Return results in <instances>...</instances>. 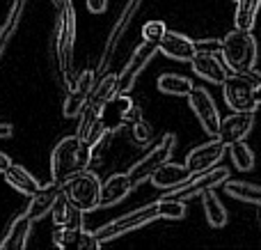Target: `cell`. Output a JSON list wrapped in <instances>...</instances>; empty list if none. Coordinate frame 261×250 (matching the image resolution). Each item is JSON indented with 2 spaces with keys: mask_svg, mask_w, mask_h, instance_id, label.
<instances>
[{
  "mask_svg": "<svg viewBox=\"0 0 261 250\" xmlns=\"http://www.w3.org/2000/svg\"><path fill=\"white\" fill-rule=\"evenodd\" d=\"M94 83H96L94 69H85V71L78 76V81L69 87L67 99H64V108H62L64 117H78V113H81V108L85 106V101H87V96H90Z\"/></svg>",
  "mask_w": 261,
  "mask_h": 250,
  "instance_id": "12",
  "label": "cell"
},
{
  "mask_svg": "<svg viewBox=\"0 0 261 250\" xmlns=\"http://www.w3.org/2000/svg\"><path fill=\"white\" fill-rule=\"evenodd\" d=\"M83 220H85V211H81L78 207H73L71 202H69L67 218H64V225H62V228H69V230H73V232H78L81 228H85V225H83Z\"/></svg>",
  "mask_w": 261,
  "mask_h": 250,
  "instance_id": "33",
  "label": "cell"
},
{
  "mask_svg": "<svg viewBox=\"0 0 261 250\" xmlns=\"http://www.w3.org/2000/svg\"><path fill=\"white\" fill-rule=\"evenodd\" d=\"M76 243L81 250H99L101 248V241L96 239V234L94 232H90L87 228H81L78 230V234H76Z\"/></svg>",
  "mask_w": 261,
  "mask_h": 250,
  "instance_id": "32",
  "label": "cell"
},
{
  "mask_svg": "<svg viewBox=\"0 0 261 250\" xmlns=\"http://www.w3.org/2000/svg\"><path fill=\"white\" fill-rule=\"evenodd\" d=\"M225 147H227L225 142L213 136L208 142L197 145L195 149L188 152V156H186V168H188L190 172H204V170L213 168V165L225 156Z\"/></svg>",
  "mask_w": 261,
  "mask_h": 250,
  "instance_id": "11",
  "label": "cell"
},
{
  "mask_svg": "<svg viewBox=\"0 0 261 250\" xmlns=\"http://www.w3.org/2000/svg\"><path fill=\"white\" fill-rule=\"evenodd\" d=\"M12 163V161H9V156L7 154H3V152H0V172H5V170H7V165Z\"/></svg>",
  "mask_w": 261,
  "mask_h": 250,
  "instance_id": "40",
  "label": "cell"
},
{
  "mask_svg": "<svg viewBox=\"0 0 261 250\" xmlns=\"http://www.w3.org/2000/svg\"><path fill=\"white\" fill-rule=\"evenodd\" d=\"M165 23L163 21H147L142 26V37H144V41H151V44H158V39H161L163 35H165Z\"/></svg>",
  "mask_w": 261,
  "mask_h": 250,
  "instance_id": "31",
  "label": "cell"
},
{
  "mask_svg": "<svg viewBox=\"0 0 261 250\" xmlns=\"http://www.w3.org/2000/svg\"><path fill=\"white\" fill-rule=\"evenodd\" d=\"M138 7H140V0H128V5H126V7H124V12L119 14V21L115 23L113 32H110V39H108V44H106L103 58H101V64H99V71H103V69H108L110 60H113V51H115V46H117V41L122 39L124 30H126V28H128L130 18H133V14L138 12Z\"/></svg>",
  "mask_w": 261,
  "mask_h": 250,
  "instance_id": "19",
  "label": "cell"
},
{
  "mask_svg": "<svg viewBox=\"0 0 261 250\" xmlns=\"http://www.w3.org/2000/svg\"><path fill=\"white\" fill-rule=\"evenodd\" d=\"M23 3L25 0H14L12 7H9V14H7V21L3 23V28H0V51L5 48V44H7L9 35L14 32V28H16L18 23V16H21V9H23Z\"/></svg>",
  "mask_w": 261,
  "mask_h": 250,
  "instance_id": "29",
  "label": "cell"
},
{
  "mask_svg": "<svg viewBox=\"0 0 261 250\" xmlns=\"http://www.w3.org/2000/svg\"><path fill=\"white\" fill-rule=\"evenodd\" d=\"M261 7V0H236V30H252L257 14Z\"/></svg>",
  "mask_w": 261,
  "mask_h": 250,
  "instance_id": "25",
  "label": "cell"
},
{
  "mask_svg": "<svg viewBox=\"0 0 261 250\" xmlns=\"http://www.w3.org/2000/svg\"><path fill=\"white\" fill-rule=\"evenodd\" d=\"M222 64L229 71L241 73L245 69H252L257 62V39L248 30H231L220 39Z\"/></svg>",
  "mask_w": 261,
  "mask_h": 250,
  "instance_id": "2",
  "label": "cell"
},
{
  "mask_svg": "<svg viewBox=\"0 0 261 250\" xmlns=\"http://www.w3.org/2000/svg\"><path fill=\"white\" fill-rule=\"evenodd\" d=\"M199 51H220V41H208V39H202V41H195Z\"/></svg>",
  "mask_w": 261,
  "mask_h": 250,
  "instance_id": "39",
  "label": "cell"
},
{
  "mask_svg": "<svg viewBox=\"0 0 261 250\" xmlns=\"http://www.w3.org/2000/svg\"><path fill=\"white\" fill-rule=\"evenodd\" d=\"M225 179H229V170L227 168H216V165H213V168L204 170V172H193L184 184H181V186L172 188L165 197H170V200H186V197L197 195V193L206 191V188L220 186Z\"/></svg>",
  "mask_w": 261,
  "mask_h": 250,
  "instance_id": "8",
  "label": "cell"
},
{
  "mask_svg": "<svg viewBox=\"0 0 261 250\" xmlns=\"http://www.w3.org/2000/svg\"><path fill=\"white\" fill-rule=\"evenodd\" d=\"M241 76L245 78V81L250 83V85H254V87H261V73L254 71V67L252 69H245V71H241Z\"/></svg>",
  "mask_w": 261,
  "mask_h": 250,
  "instance_id": "37",
  "label": "cell"
},
{
  "mask_svg": "<svg viewBox=\"0 0 261 250\" xmlns=\"http://www.w3.org/2000/svg\"><path fill=\"white\" fill-rule=\"evenodd\" d=\"M188 106L193 108L195 117L199 119L202 129L208 133V136H218V127H220V113L216 108V101H213L211 92L206 87H197L193 85V90L188 92Z\"/></svg>",
  "mask_w": 261,
  "mask_h": 250,
  "instance_id": "9",
  "label": "cell"
},
{
  "mask_svg": "<svg viewBox=\"0 0 261 250\" xmlns=\"http://www.w3.org/2000/svg\"><path fill=\"white\" fill-rule=\"evenodd\" d=\"M158 90L163 94H174V96H186L193 90V81L186 76H176V73H163L158 78Z\"/></svg>",
  "mask_w": 261,
  "mask_h": 250,
  "instance_id": "26",
  "label": "cell"
},
{
  "mask_svg": "<svg viewBox=\"0 0 261 250\" xmlns=\"http://www.w3.org/2000/svg\"><path fill=\"white\" fill-rule=\"evenodd\" d=\"M60 191H62V186H60V184H55V182H50L48 186H39L30 195L28 209L23 211V214H25L32 223H35V220H41L50 211V207H53V202H55V197H58Z\"/></svg>",
  "mask_w": 261,
  "mask_h": 250,
  "instance_id": "16",
  "label": "cell"
},
{
  "mask_svg": "<svg viewBox=\"0 0 261 250\" xmlns=\"http://www.w3.org/2000/svg\"><path fill=\"white\" fill-rule=\"evenodd\" d=\"M156 48L163 55H167L170 60H179V62H190L193 55L197 53V46H195L193 39H188L181 32H172V30H165V35L158 39Z\"/></svg>",
  "mask_w": 261,
  "mask_h": 250,
  "instance_id": "13",
  "label": "cell"
},
{
  "mask_svg": "<svg viewBox=\"0 0 261 250\" xmlns=\"http://www.w3.org/2000/svg\"><path fill=\"white\" fill-rule=\"evenodd\" d=\"M62 193L73 207L81 211L90 214V211L99 209V193H101V182L92 170H81L73 177H69L62 184Z\"/></svg>",
  "mask_w": 261,
  "mask_h": 250,
  "instance_id": "3",
  "label": "cell"
},
{
  "mask_svg": "<svg viewBox=\"0 0 261 250\" xmlns=\"http://www.w3.org/2000/svg\"><path fill=\"white\" fill-rule=\"evenodd\" d=\"M30 228H32V220L28 218L25 214H21L12 225H9L5 239L0 241V248H5V250H23V248L28 246Z\"/></svg>",
  "mask_w": 261,
  "mask_h": 250,
  "instance_id": "21",
  "label": "cell"
},
{
  "mask_svg": "<svg viewBox=\"0 0 261 250\" xmlns=\"http://www.w3.org/2000/svg\"><path fill=\"white\" fill-rule=\"evenodd\" d=\"M53 3H55V5H58V7H60V9H62V7H64V5H69V3H71V0H53Z\"/></svg>",
  "mask_w": 261,
  "mask_h": 250,
  "instance_id": "42",
  "label": "cell"
},
{
  "mask_svg": "<svg viewBox=\"0 0 261 250\" xmlns=\"http://www.w3.org/2000/svg\"><path fill=\"white\" fill-rule=\"evenodd\" d=\"M85 3L92 14H103L106 7H108V0H85Z\"/></svg>",
  "mask_w": 261,
  "mask_h": 250,
  "instance_id": "38",
  "label": "cell"
},
{
  "mask_svg": "<svg viewBox=\"0 0 261 250\" xmlns=\"http://www.w3.org/2000/svg\"><path fill=\"white\" fill-rule=\"evenodd\" d=\"M9 133H12V127H0V138L9 136Z\"/></svg>",
  "mask_w": 261,
  "mask_h": 250,
  "instance_id": "41",
  "label": "cell"
},
{
  "mask_svg": "<svg viewBox=\"0 0 261 250\" xmlns=\"http://www.w3.org/2000/svg\"><path fill=\"white\" fill-rule=\"evenodd\" d=\"M76 234L78 232H73V230L58 225V228H55V232H53V243L58 248H69L73 241H76Z\"/></svg>",
  "mask_w": 261,
  "mask_h": 250,
  "instance_id": "34",
  "label": "cell"
},
{
  "mask_svg": "<svg viewBox=\"0 0 261 250\" xmlns=\"http://www.w3.org/2000/svg\"><path fill=\"white\" fill-rule=\"evenodd\" d=\"M5 179H7V184L12 188H16L18 193H23V195H28L30 197L32 193L37 191V188L41 186L39 182H37L35 177H32L30 172H28L25 168H21V165H14V163H9L7 165V170H5Z\"/></svg>",
  "mask_w": 261,
  "mask_h": 250,
  "instance_id": "22",
  "label": "cell"
},
{
  "mask_svg": "<svg viewBox=\"0 0 261 250\" xmlns=\"http://www.w3.org/2000/svg\"><path fill=\"white\" fill-rule=\"evenodd\" d=\"M222 96H225V104L234 113H254L259 106L257 87L250 85L241 73L225 78V83H222Z\"/></svg>",
  "mask_w": 261,
  "mask_h": 250,
  "instance_id": "7",
  "label": "cell"
},
{
  "mask_svg": "<svg viewBox=\"0 0 261 250\" xmlns=\"http://www.w3.org/2000/svg\"><path fill=\"white\" fill-rule=\"evenodd\" d=\"M67 209H69V200H67V195L60 191L58 197H55V202H53V207H50V211H48L50 218H53V223H55V228H58V225H64Z\"/></svg>",
  "mask_w": 261,
  "mask_h": 250,
  "instance_id": "30",
  "label": "cell"
},
{
  "mask_svg": "<svg viewBox=\"0 0 261 250\" xmlns=\"http://www.w3.org/2000/svg\"><path fill=\"white\" fill-rule=\"evenodd\" d=\"M229 154H231V163L236 165V170L248 172L254 168V154L243 140H236L229 145Z\"/></svg>",
  "mask_w": 261,
  "mask_h": 250,
  "instance_id": "27",
  "label": "cell"
},
{
  "mask_svg": "<svg viewBox=\"0 0 261 250\" xmlns=\"http://www.w3.org/2000/svg\"><path fill=\"white\" fill-rule=\"evenodd\" d=\"M133 191V184H130L128 174H113L103 182L99 193V207H115L122 200H126L128 193Z\"/></svg>",
  "mask_w": 261,
  "mask_h": 250,
  "instance_id": "18",
  "label": "cell"
},
{
  "mask_svg": "<svg viewBox=\"0 0 261 250\" xmlns=\"http://www.w3.org/2000/svg\"><path fill=\"white\" fill-rule=\"evenodd\" d=\"M130 129H133V140L138 142V145H142V142L151 140V127H149V124L144 122L142 117H140L135 124H130Z\"/></svg>",
  "mask_w": 261,
  "mask_h": 250,
  "instance_id": "35",
  "label": "cell"
},
{
  "mask_svg": "<svg viewBox=\"0 0 261 250\" xmlns=\"http://www.w3.org/2000/svg\"><path fill=\"white\" fill-rule=\"evenodd\" d=\"M190 170L186 168V165L181 163H170V161H165L163 165H158L156 170L151 172V184L156 188H163V191H172V188L181 186V184L186 182V179L190 177Z\"/></svg>",
  "mask_w": 261,
  "mask_h": 250,
  "instance_id": "17",
  "label": "cell"
},
{
  "mask_svg": "<svg viewBox=\"0 0 261 250\" xmlns=\"http://www.w3.org/2000/svg\"><path fill=\"white\" fill-rule=\"evenodd\" d=\"M73 41H76V12L71 3L60 9V26H58V60L60 71L64 73V87H71L67 81V73L71 71V58H73Z\"/></svg>",
  "mask_w": 261,
  "mask_h": 250,
  "instance_id": "5",
  "label": "cell"
},
{
  "mask_svg": "<svg viewBox=\"0 0 261 250\" xmlns=\"http://www.w3.org/2000/svg\"><path fill=\"white\" fill-rule=\"evenodd\" d=\"M156 218H158V211H156V202H153V205H147L138 211H130V214L122 216V218L103 225V228H99L94 234L101 243H106V241H113V239H117V237H124V234L133 232V230L142 228V225L151 223V220H156Z\"/></svg>",
  "mask_w": 261,
  "mask_h": 250,
  "instance_id": "6",
  "label": "cell"
},
{
  "mask_svg": "<svg viewBox=\"0 0 261 250\" xmlns=\"http://www.w3.org/2000/svg\"><path fill=\"white\" fill-rule=\"evenodd\" d=\"M174 145H176V138L174 133H165V136L161 138V140L156 142V145L151 147V152H149L144 159H140L138 163L133 165V168L128 170V179L130 184H133V188L138 186V184L147 182L149 177H151V172L158 168V165H163L165 161L172 159V154H174Z\"/></svg>",
  "mask_w": 261,
  "mask_h": 250,
  "instance_id": "4",
  "label": "cell"
},
{
  "mask_svg": "<svg viewBox=\"0 0 261 250\" xmlns=\"http://www.w3.org/2000/svg\"><path fill=\"white\" fill-rule=\"evenodd\" d=\"M254 127V113H234L227 119H220L218 127V140H222L225 145H231L236 140H243Z\"/></svg>",
  "mask_w": 261,
  "mask_h": 250,
  "instance_id": "15",
  "label": "cell"
},
{
  "mask_svg": "<svg viewBox=\"0 0 261 250\" xmlns=\"http://www.w3.org/2000/svg\"><path fill=\"white\" fill-rule=\"evenodd\" d=\"M193 69L195 73H197L199 78H204V81L213 83V85H222L225 83V78L229 76V71H227V67L220 62V58L218 55H213L211 51H199L193 55Z\"/></svg>",
  "mask_w": 261,
  "mask_h": 250,
  "instance_id": "14",
  "label": "cell"
},
{
  "mask_svg": "<svg viewBox=\"0 0 261 250\" xmlns=\"http://www.w3.org/2000/svg\"><path fill=\"white\" fill-rule=\"evenodd\" d=\"M156 53H158V48H156V44H151V41H144V44H140L138 48L133 51L130 60L126 62V67L117 73V94H126V92L133 90L138 76L142 73V69L151 62V58Z\"/></svg>",
  "mask_w": 261,
  "mask_h": 250,
  "instance_id": "10",
  "label": "cell"
},
{
  "mask_svg": "<svg viewBox=\"0 0 261 250\" xmlns=\"http://www.w3.org/2000/svg\"><path fill=\"white\" fill-rule=\"evenodd\" d=\"M202 205H204V214L211 228H225L227 225V209L222 207V202L218 200V195L213 193V188L202 191Z\"/></svg>",
  "mask_w": 261,
  "mask_h": 250,
  "instance_id": "23",
  "label": "cell"
},
{
  "mask_svg": "<svg viewBox=\"0 0 261 250\" xmlns=\"http://www.w3.org/2000/svg\"><path fill=\"white\" fill-rule=\"evenodd\" d=\"M92 147L87 145L83 138L69 136L55 145L53 154H50V179L62 186L69 177L76 172L85 170L92 163Z\"/></svg>",
  "mask_w": 261,
  "mask_h": 250,
  "instance_id": "1",
  "label": "cell"
},
{
  "mask_svg": "<svg viewBox=\"0 0 261 250\" xmlns=\"http://www.w3.org/2000/svg\"><path fill=\"white\" fill-rule=\"evenodd\" d=\"M225 193L234 200L241 202H250V205H261V186L257 184H248V182H231L225 179Z\"/></svg>",
  "mask_w": 261,
  "mask_h": 250,
  "instance_id": "24",
  "label": "cell"
},
{
  "mask_svg": "<svg viewBox=\"0 0 261 250\" xmlns=\"http://www.w3.org/2000/svg\"><path fill=\"white\" fill-rule=\"evenodd\" d=\"M158 218L167 220H181L186 216V205L184 200H170V197H161V202H156Z\"/></svg>",
  "mask_w": 261,
  "mask_h": 250,
  "instance_id": "28",
  "label": "cell"
},
{
  "mask_svg": "<svg viewBox=\"0 0 261 250\" xmlns=\"http://www.w3.org/2000/svg\"><path fill=\"white\" fill-rule=\"evenodd\" d=\"M140 117H142V110H140V106H135V104H130L126 110H122V113H119V122L128 124V127L138 122Z\"/></svg>",
  "mask_w": 261,
  "mask_h": 250,
  "instance_id": "36",
  "label": "cell"
},
{
  "mask_svg": "<svg viewBox=\"0 0 261 250\" xmlns=\"http://www.w3.org/2000/svg\"><path fill=\"white\" fill-rule=\"evenodd\" d=\"M115 94H117V73H106L101 81L94 83V87H92L85 104L92 106L99 115H103L106 106L110 104V99H113Z\"/></svg>",
  "mask_w": 261,
  "mask_h": 250,
  "instance_id": "20",
  "label": "cell"
}]
</instances>
